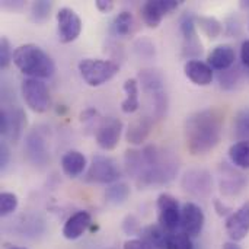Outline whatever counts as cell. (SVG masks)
I'll use <instances>...</instances> for the list:
<instances>
[{
  "label": "cell",
  "instance_id": "6da1fadb",
  "mask_svg": "<svg viewBox=\"0 0 249 249\" xmlns=\"http://www.w3.org/2000/svg\"><path fill=\"white\" fill-rule=\"evenodd\" d=\"M124 163L127 174L140 188L165 185L177 177L179 169L172 152L153 144L143 150H127Z\"/></svg>",
  "mask_w": 249,
  "mask_h": 249
},
{
  "label": "cell",
  "instance_id": "7a4b0ae2",
  "mask_svg": "<svg viewBox=\"0 0 249 249\" xmlns=\"http://www.w3.org/2000/svg\"><path fill=\"white\" fill-rule=\"evenodd\" d=\"M225 114L216 108H204L187 117L184 125V136L187 149L193 156L206 155L213 150L223 134Z\"/></svg>",
  "mask_w": 249,
  "mask_h": 249
},
{
  "label": "cell",
  "instance_id": "3957f363",
  "mask_svg": "<svg viewBox=\"0 0 249 249\" xmlns=\"http://www.w3.org/2000/svg\"><path fill=\"white\" fill-rule=\"evenodd\" d=\"M15 66L28 77L47 79L55 71L54 60L36 44H23L13 51Z\"/></svg>",
  "mask_w": 249,
  "mask_h": 249
},
{
  "label": "cell",
  "instance_id": "277c9868",
  "mask_svg": "<svg viewBox=\"0 0 249 249\" xmlns=\"http://www.w3.org/2000/svg\"><path fill=\"white\" fill-rule=\"evenodd\" d=\"M77 67L82 79L92 88L102 86L120 71L118 63L102 58H83Z\"/></svg>",
  "mask_w": 249,
  "mask_h": 249
},
{
  "label": "cell",
  "instance_id": "5b68a950",
  "mask_svg": "<svg viewBox=\"0 0 249 249\" xmlns=\"http://www.w3.org/2000/svg\"><path fill=\"white\" fill-rule=\"evenodd\" d=\"M139 80L143 90L150 96L153 102V114L156 118H162L168 109V96L163 88V77L159 70L144 69L139 73Z\"/></svg>",
  "mask_w": 249,
  "mask_h": 249
},
{
  "label": "cell",
  "instance_id": "8992f818",
  "mask_svg": "<svg viewBox=\"0 0 249 249\" xmlns=\"http://www.w3.org/2000/svg\"><path fill=\"white\" fill-rule=\"evenodd\" d=\"M20 92L25 104L34 112H45L50 105V90L41 79L26 77L20 83Z\"/></svg>",
  "mask_w": 249,
  "mask_h": 249
},
{
  "label": "cell",
  "instance_id": "52a82bcc",
  "mask_svg": "<svg viewBox=\"0 0 249 249\" xmlns=\"http://www.w3.org/2000/svg\"><path fill=\"white\" fill-rule=\"evenodd\" d=\"M120 175L121 172L111 158L95 155L85 175V181L92 184H115L120 179Z\"/></svg>",
  "mask_w": 249,
  "mask_h": 249
},
{
  "label": "cell",
  "instance_id": "ba28073f",
  "mask_svg": "<svg viewBox=\"0 0 249 249\" xmlns=\"http://www.w3.org/2000/svg\"><path fill=\"white\" fill-rule=\"evenodd\" d=\"M158 222L159 225L169 233L175 232L178 226H181V209L178 200L168 194L163 193L158 197Z\"/></svg>",
  "mask_w": 249,
  "mask_h": 249
},
{
  "label": "cell",
  "instance_id": "9c48e42d",
  "mask_svg": "<svg viewBox=\"0 0 249 249\" xmlns=\"http://www.w3.org/2000/svg\"><path fill=\"white\" fill-rule=\"evenodd\" d=\"M181 185L194 197H209L213 191V178L209 171L194 168L185 172Z\"/></svg>",
  "mask_w": 249,
  "mask_h": 249
},
{
  "label": "cell",
  "instance_id": "30bf717a",
  "mask_svg": "<svg viewBox=\"0 0 249 249\" xmlns=\"http://www.w3.org/2000/svg\"><path fill=\"white\" fill-rule=\"evenodd\" d=\"M57 32L63 44L73 42L82 32V19L70 7H61L57 12Z\"/></svg>",
  "mask_w": 249,
  "mask_h": 249
},
{
  "label": "cell",
  "instance_id": "8fae6325",
  "mask_svg": "<svg viewBox=\"0 0 249 249\" xmlns=\"http://www.w3.org/2000/svg\"><path fill=\"white\" fill-rule=\"evenodd\" d=\"M123 133V123L118 118L107 117L102 118L96 128V143L102 150H114L118 143Z\"/></svg>",
  "mask_w": 249,
  "mask_h": 249
},
{
  "label": "cell",
  "instance_id": "7c38bea8",
  "mask_svg": "<svg viewBox=\"0 0 249 249\" xmlns=\"http://www.w3.org/2000/svg\"><path fill=\"white\" fill-rule=\"evenodd\" d=\"M179 4L181 3L177 0H147L140 10L143 22L149 28H158L163 16L177 10Z\"/></svg>",
  "mask_w": 249,
  "mask_h": 249
},
{
  "label": "cell",
  "instance_id": "4fadbf2b",
  "mask_svg": "<svg viewBox=\"0 0 249 249\" xmlns=\"http://www.w3.org/2000/svg\"><path fill=\"white\" fill-rule=\"evenodd\" d=\"M179 31L182 35V54L185 57H197L203 53V44L198 39L196 29V18L185 13L179 20Z\"/></svg>",
  "mask_w": 249,
  "mask_h": 249
},
{
  "label": "cell",
  "instance_id": "5bb4252c",
  "mask_svg": "<svg viewBox=\"0 0 249 249\" xmlns=\"http://www.w3.org/2000/svg\"><path fill=\"white\" fill-rule=\"evenodd\" d=\"M206 223V216L203 209L196 203H185L181 212V226L182 232L191 238L200 236Z\"/></svg>",
  "mask_w": 249,
  "mask_h": 249
},
{
  "label": "cell",
  "instance_id": "9a60e30c",
  "mask_svg": "<svg viewBox=\"0 0 249 249\" xmlns=\"http://www.w3.org/2000/svg\"><path fill=\"white\" fill-rule=\"evenodd\" d=\"M25 153L28 160L35 166L47 165L50 156L47 150V142L39 130H32L25 139Z\"/></svg>",
  "mask_w": 249,
  "mask_h": 249
},
{
  "label": "cell",
  "instance_id": "2e32d148",
  "mask_svg": "<svg viewBox=\"0 0 249 249\" xmlns=\"http://www.w3.org/2000/svg\"><path fill=\"white\" fill-rule=\"evenodd\" d=\"M226 233L233 242L244 241L249 233V201L238 210L232 212L226 219Z\"/></svg>",
  "mask_w": 249,
  "mask_h": 249
},
{
  "label": "cell",
  "instance_id": "e0dca14e",
  "mask_svg": "<svg viewBox=\"0 0 249 249\" xmlns=\"http://www.w3.org/2000/svg\"><path fill=\"white\" fill-rule=\"evenodd\" d=\"M219 174H220V191L228 197L238 196L247 185V178L235 168L229 166L228 163H222Z\"/></svg>",
  "mask_w": 249,
  "mask_h": 249
},
{
  "label": "cell",
  "instance_id": "ac0fdd59",
  "mask_svg": "<svg viewBox=\"0 0 249 249\" xmlns=\"http://www.w3.org/2000/svg\"><path fill=\"white\" fill-rule=\"evenodd\" d=\"M92 216L89 212L80 210L73 213L63 226V236L69 241H76L90 228Z\"/></svg>",
  "mask_w": 249,
  "mask_h": 249
},
{
  "label": "cell",
  "instance_id": "d6986e66",
  "mask_svg": "<svg viewBox=\"0 0 249 249\" xmlns=\"http://www.w3.org/2000/svg\"><path fill=\"white\" fill-rule=\"evenodd\" d=\"M184 73L197 86H207L213 80V69L201 60H188L184 64Z\"/></svg>",
  "mask_w": 249,
  "mask_h": 249
},
{
  "label": "cell",
  "instance_id": "ffe728a7",
  "mask_svg": "<svg viewBox=\"0 0 249 249\" xmlns=\"http://www.w3.org/2000/svg\"><path fill=\"white\" fill-rule=\"evenodd\" d=\"M236 60L235 50L231 45H217L207 58V64L214 70H229Z\"/></svg>",
  "mask_w": 249,
  "mask_h": 249
},
{
  "label": "cell",
  "instance_id": "44dd1931",
  "mask_svg": "<svg viewBox=\"0 0 249 249\" xmlns=\"http://www.w3.org/2000/svg\"><path fill=\"white\" fill-rule=\"evenodd\" d=\"M152 124H153L152 118L149 117H139L137 120L131 121L125 133L127 142L134 146H139L143 142H146V139L152 131Z\"/></svg>",
  "mask_w": 249,
  "mask_h": 249
},
{
  "label": "cell",
  "instance_id": "7402d4cb",
  "mask_svg": "<svg viewBox=\"0 0 249 249\" xmlns=\"http://www.w3.org/2000/svg\"><path fill=\"white\" fill-rule=\"evenodd\" d=\"M86 156L79 150H69L61 158V169L69 178H77L86 169Z\"/></svg>",
  "mask_w": 249,
  "mask_h": 249
},
{
  "label": "cell",
  "instance_id": "603a6c76",
  "mask_svg": "<svg viewBox=\"0 0 249 249\" xmlns=\"http://www.w3.org/2000/svg\"><path fill=\"white\" fill-rule=\"evenodd\" d=\"M124 93L125 98L121 102V111L124 114H133L139 109L140 101H139V80L137 79H127L124 82Z\"/></svg>",
  "mask_w": 249,
  "mask_h": 249
},
{
  "label": "cell",
  "instance_id": "cb8c5ba5",
  "mask_svg": "<svg viewBox=\"0 0 249 249\" xmlns=\"http://www.w3.org/2000/svg\"><path fill=\"white\" fill-rule=\"evenodd\" d=\"M229 158L236 168L249 169V140H239L229 149Z\"/></svg>",
  "mask_w": 249,
  "mask_h": 249
},
{
  "label": "cell",
  "instance_id": "d4e9b609",
  "mask_svg": "<svg viewBox=\"0 0 249 249\" xmlns=\"http://www.w3.org/2000/svg\"><path fill=\"white\" fill-rule=\"evenodd\" d=\"M168 233L160 225L158 226H147L143 229V241L146 244H149L152 248L158 249H165V244H166V238Z\"/></svg>",
  "mask_w": 249,
  "mask_h": 249
},
{
  "label": "cell",
  "instance_id": "484cf974",
  "mask_svg": "<svg viewBox=\"0 0 249 249\" xmlns=\"http://www.w3.org/2000/svg\"><path fill=\"white\" fill-rule=\"evenodd\" d=\"M130 196V187L125 182H115L109 185L105 191V198L114 206H120L127 201Z\"/></svg>",
  "mask_w": 249,
  "mask_h": 249
},
{
  "label": "cell",
  "instance_id": "4316f807",
  "mask_svg": "<svg viewBox=\"0 0 249 249\" xmlns=\"http://www.w3.org/2000/svg\"><path fill=\"white\" fill-rule=\"evenodd\" d=\"M112 31L115 35L127 36L134 31V18L130 12H121L115 16L112 22Z\"/></svg>",
  "mask_w": 249,
  "mask_h": 249
},
{
  "label": "cell",
  "instance_id": "83f0119b",
  "mask_svg": "<svg viewBox=\"0 0 249 249\" xmlns=\"http://www.w3.org/2000/svg\"><path fill=\"white\" fill-rule=\"evenodd\" d=\"M196 23H198L200 29L212 39L217 38L222 31H223V26H222V22L217 20L216 18L213 16H197L196 18Z\"/></svg>",
  "mask_w": 249,
  "mask_h": 249
},
{
  "label": "cell",
  "instance_id": "f1b7e54d",
  "mask_svg": "<svg viewBox=\"0 0 249 249\" xmlns=\"http://www.w3.org/2000/svg\"><path fill=\"white\" fill-rule=\"evenodd\" d=\"M9 117H10V128H9V136L12 139L13 143H16L22 134V130L26 124V115L22 109H15V111H9Z\"/></svg>",
  "mask_w": 249,
  "mask_h": 249
},
{
  "label": "cell",
  "instance_id": "f546056e",
  "mask_svg": "<svg viewBox=\"0 0 249 249\" xmlns=\"http://www.w3.org/2000/svg\"><path fill=\"white\" fill-rule=\"evenodd\" d=\"M241 77H242V69L241 67H231L229 70L220 71V74H219L220 88L225 90H232L236 88Z\"/></svg>",
  "mask_w": 249,
  "mask_h": 249
},
{
  "label": "cell",
  "instance_id": "4dcf8cb0",
  "mask_svg": "<svg viewBox=\"0 0 249 249\" xmlns=\"http://www.w3.org/2000/svg\"><path fill=\"white\" fill-rule=\"evenodd\" d=\"M165 249H194L191 236L184 232H172L168 233Z\"/></svg>",
  "mask_w": 249,
  "mask_h": 249
},
{
  "label": "cell",
  "instance_id": "1f68e13d",
  "mask_svg": "<svg viewBox=\"0 0 249 249\" xmlns=\"http://www.w3.org/2000/svg\"><path fill=\"white\" fill-rule=\"evenodd\" d=\"M233 131L239 140H249V108L238 112L233 121Z\"/></svg>",
  "mask_w": 249,
  "mask_h": 249
},
{
  "label": "cell",
  "instance_id": "d6a6232c",
  "mask_svg": "<svg viewBox=\"0 0 249 249\" xmlns=\"http://www.w3.org/2000/svg\"><path fill=\"white\" fill-rule=\"evenodd\" d=\"M51 7H53V3L51 1H47V0H38V1H34L32 6H31V19L36 23L39 22H44L50 12H51Z\"/></svg>",
  "mask_w": 249,
  "mask_h": 249
},
{
  "label": "cell",
  "instance_id": "836d02e7",
  "mask_svg": "<svg viewBox=\"0 0 249 249\" xmlns=\"http://www.w3.org/2000/svg\"><path fill=\"white\" fill-rule=\"evenodd\" d=\"M19 200L13 193H1L0 194V216L6 217L12 214L18 209Z\"/></svg>",
  "mask_w": 249,
  "mask_h": 249
},
{
  "label": "cell",
  "instance_id": "e575fe53",
  "mask_svg": "<svg viewBox=\"0 0 249 249\" xmlns=\"http://www.w3.org/2000/svg\"><path fill=\"white\" fill-rule=\"evenodd\" d=\"M10 61H13V53H12L10 42L6 36H1L0 38V67L7 69Z\"/></svg>",
  "mask_w": 249,
  "mask_h": 249
},
{
  "label": "cell",
  "instance_id": "d590c367",
  "mask_svg": "<svg viewBox=\"0 0 249 249\" xmlns=\"http://www.w3.org/2000/svg\"><path fill=\"white\" fill-rule=\"evenodd\" d=\"M9 128H10V117H9V111L7 109H0V133L3 136L9 134Z\"/></svg>",
  "mask_w": 249,
  "mask_h": 249
},
{
  "label": "cell",
  "instance_id": "8d00e7d4",
  "mask_svg": "<svg viewBox=\"0 0 249 249\" xmlns=\"http://www.w3.org/2000/svg\"><path fill=\"white\" fill-rule=\"evenodd\" d=\"M123 249H153L149 244H146L143 239H128L124 244Z\"/></svg>",
  "mask_w": 249,
  "mask_h": 249
},
{
  "label": "cell",
  "instance_id": "74e56055",
  "mask_svg": "<svg viewBox=\"0 0 249 249\" xmlns=\"http://www.w3.org/2000/svg\"><path fill=\"white\" fill-rule=\"evenodd\" d=\"M10 160V150L6 143H0V168L4 169Z\"/></svg>",
  "mask_w": 249,
  "mask_h": 249
},
{
  "label": "cell",
  "instance_id": "f35d334b",
  "mask_svg": "<svg viewBox=\"0 0 249 249\" xmlns=\"http://www.w3.org/2000/svg\"><path fill=\"white\" fill-rule=\"evenodd\" d=\"M241 60H242L244 66H247L249 69V39L242 42V47H241Z\"/></svg>",
  "mask_w": 249,
  "mask_h": 249
},
{
  "label": "cell",
  "instance_id": "ab89813d",
  "mask_svg": "<svg viewBox=\"0 0 249 249\" xmlns=\"http://www.w3.org/2000/svg\"><path fill=\"white\" fill-rule=\"evenodd\" d=\"M95 4H96L98 10L102 13H107V12L112 10V7H114V1H111V0H96Z\"/></svg>",
  "mask_w": 249,
  "mask_h": 249
},
{
  "label": "cell",
  "instance_id": "60d3db41",
  "mask_svg": "<svg viewBox=\"0 0 249 249\" xmlns=\"http://www.w3.org/2000/svg\"><path fill=\"white\" fill-rule=\"evenodd\" d=\"M214 209H216V212H217L219 216H229L231 212H232V210H231L225 203H222L220 200H216V201H214Z\"/></svg>",
  "mask_w": 249,
  "mask_h": 249
},
{
  "label": "cell",
  "instance_id": "b9f144b4",
  "mask_svg": "<svg viewBox=\"0 0 249 249\" xmlns=\"http://www.w3.org/2000/svg\"><path fill=\"white\" fill-rule=\"evenodd\" d=\"M96 115H98V111H96V109H93V108H88V109H85V111L80 114V120H82L83 123H86V121H92Z\"/></svg>",
  "mask_w": 249,
  "mask_h": 249
},
{
  "label": "cell",
  "instance_id": "7bdbcfd3",
  "mask_svg": "<svg viewBox=\"0 0 249 249\" xmlns=\"http://www.w3.org/2000/svg\"><path fill=\"white\" fill-rule=\"evenodd\" d=\"M223 249H242V248H241L236 242H233V241H232V242H226V244L223 245Z\"/></svg>",
  "mask_w": 249,
  "mask_h": 249
},
{
  "label": "cell",
  "instance_id": "ee69618b",
  "mask_svg": "<svg viewBox=\"0 0 249 249\" xmlns=\"http://www.w3.org/2000/svg\"><path fill=\"white\" fill-rule=\"evenodd\" d=\"M7 249H26V248H22V247H10V248Z\"/></svg>",
  "mask_w": 249,
  "mask_h": 249
},
{
  "label": "cell",
  "instance_id": "f6af8a7d",
  "mask_svg": "<svg viewBox=\"0 0 249 249\" xmlns=\"http://www.w3.org/2000/svg\"><path fill=\"white\" fill-rule=\"evenodd\" d=\"M242 4H244L245 7H249V3H248V1H247V3H242Z\"/></svg>",
  "mask_w": 249,
  "mask_h": 249
}]
</instances>
